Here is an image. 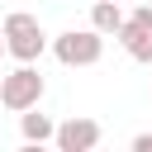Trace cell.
<instances>
[{
    "label": "cell",
    "mask_w": 152,
    "mask_h": 152,
    "mask_svg": "<svg viewBox=\"0 0 152 152\" xmlns=\"http://www.w3.org/2000/svg\"><path fill=\"white\" fill-rule=\"evenodd\" d=\"M5 48L14 62H38L48 48V33L28 10H14V14H5Z\"/></svg>",
    "instance_id": "1"
},
{
    "label": "cell",
    "mask_w": 152,
    "mask_h": 152,
    "mask_svg": "<svg viewBox=\"0 0 152 152\" xmlns=\"http://www.w3.org/2000/svg\"><path fill=\"white\" fill-rule=\"evenodd\" d=\"M52 57L62 66H95L104 57V33L90 24V28H66L52 38Z\"/></svg>",
    "instance_id": "2"
},
{
    "label": "cell",
    "mask_w": 152,
    "mask_h": 152,
    "mask_svg": "<svg viewBox=\"0 0 152 152\" xmlns=\"http://www.w3.org/2000/svg\"><path fill=\"white\" fill-rule=\"evenodd\" d=\"M38 100H43V76H38L33 62H19L14 71H5V81H0V104H5L10 114L33 109Z\"/></svg>",
    "instance_id": "3"
},
{
    "label": "cell",
    "mask_w": 152,
    "mask_h": 152,
    "mask_svg": "<svg viewBox=\"0 0 152 152\" xmlns=\"http://www.w3.org/2000/svg\"><path fill=\"white\" fill-rule=\"evenodd\" d=\"M100 138H104V128L90 114H71L66 124H57V147L62 152H90V147H100Z\"/></svg>",
    "instance_id": "4"
},
{
    "label": "cell",
    "mask_w": 152,
    "mask_h": 152,
    "mask_svg": "<svg viewBox=\"0 0 152 152\" xmlns=\"http://www.w3.org/2000/svg\"><path fill=\"white\" fill-rule=\"evenodd\" d=\"M19 133H24V142H28V147L57 142V124H52V114H38V104L19 114Z\"/></svg>",
    "instance_id": "5"
},
{
    "label": "cell",
    "mask_w": 152,
    "mask_h": 152,
    "mask_svg": "<svg viewBox=\"0 0 152 152\" xmlns=\"http://www.w3.org/2000/svg\"><path fill=\"white\" fill-rule=\"evenodd\" d=\"M114 38L124 43V52H128L133 62H152V33H147L142 24H133V19H124V28H119Z\"/></svg>",
    "instance_id": "6"
},
{
    "label": "cell",
    "mask_w": 152,
    "mask_h": 152,
    "mask_svg": "<svg viewBox=\"0 0 152 152\" xmlns=\"http://www.w3.org/2000/svg\"><path fill=\"white\" fill-rule=\"evenodd\" d=\"M90 24L109 38V33H119L124 28V10H119V0H95L90 5Z\"/></svg>",
    "instance_id": "7"
},
{
    "label": "cell",
    "mask_w": 152,
    "mask_h": 152,
    "mask_svg": "<svg viewBox=\"0 0 152 152\" xmlns=\"http://www.w3.org/2000/svg\"><path fill=\"white\" fill-rule=\"evenodd\" d=\"M133 152H152V133H138L133 138Z\"/></svg>",
    "instance_id": "8"
},
{
    "label": "cell",
    "mask_w": 152,
    "mask_h": 152,
    "mask_svg": "<svg viewBox=\"0 0 152 152\" xmlns=\"http://www.w3.org/2000/svg\"><path fill=\"white\" fill-rule=\"evenodd\" d=\"M5 52H10V48H5V24H0V57H5Z\"/></svg>",
    "instance_id": "9"
},
{
    "label": "cell",
    "mask_w": 152,
    "mask_h": 152,
    "mask_svg": "<svg viewBox=\"0 0 152 152\" xmlns=\"http://www.w3.org/2000/svg\"><path fill=\"white\" fill-rule=\"evenodd\" d=\"M0 81H5V76H0Z\"/></svg>",
    "instance_id": "10"
}]
</instances>
